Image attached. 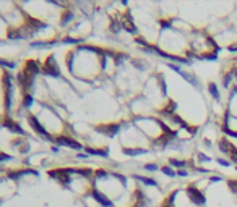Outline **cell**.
I'll use <instances>...</instances> for the list:
<instances>
[{"label":"cell","instance_id":"6da1fadb","mask_svg":"<svg viewBox=\"0 0 237 207\" xmlns=\"http://www.w3.org/2000/svg\"><path fill=\"white\" fill-rule=\"evenodd\" d=\"M42 71H44V75L52 76V78H59L60 76V70H59V65H57L54 55H49L47 57L44 67H42Z\"/></svg>","mask_w":237,"mask_h":207},{"label":"cell","instance_id":"7a4b0ae2","mask_svg":"<svg viewBox=\"0 0 237 207\" xmlns=\"http://www.w3.org/2000/svg\"><path fill=\"white\" fill-rule=\"evenodd\" d=\"M28 121H30V125H31V128H33V130H36V131H38V133H39L41 136L46 139V141L55 142V138H52L51 134H49V133L46 131V128H44V126H42V125L39 123V120L36 118L34 115H30V117H28Z\"/></svg>","mask_w":237,"mask_h":207},{"label":"cell","instance_id":"3957f363","mask_svg":"<svg viewBox=\"0 0 237 207\" xmlns=\"http://www.w3.org/2000/svg\"><path fill=\"white\" fill-rule=\"evenodd\" d=\"M47 175L51 178H55L63 184H68L70 183V170L68 168H59V170H49Z\"/></svg>","mask_w":237,"mask_h":207},{"label":"cell","instance_id":"277c9868","mask_svg":"<svg viewBox=\"0 0 237 207\" xmlns=\"http://www.w3.org/2000/svg\"><path fill=\"white\" fill-rule=\"evenodd\" d=\"M55 142H57V144H60V146H68L71 149H76V151H81V149H83L80 142H76L75 139L67 138V136H57L55 138Z\"/></svg>","mask_w":237,"mask_h":207},{"label":"cell","instance_id":"5b68a950","mask_svg":"<svg viewBox=\"0 0 237 207\" xmlns=\"http://www.w3.org/2000/svg\"><path fill=\"white\" fill-rule=\"evenodd\" d=\"M187 192H189L190 194V199L195 204H198V205H203L205 202H206V199H205V196L202 194V192H200L197 188H193V186H190L189 189H187Z\"/></svg>","mask_w":237,"mask_h":207},{"label":"cell","instance_id":"8992f818","mask_svg":"<svg viewBox=\"0 0 237 207\" xmlns=\"http://www.w3.org/2000/svg\"><path fill=\"white\" fill-rule=\"evenodd\" d=\"M91 196L94 197L103 207H114V202L111 201V199H107V197L103 194V192H99L98 189H93V191H91Z\"/></svg>","mask_w":237,"mask_h":207},{"label":"cell","instance_id":"52a82bcc","mask_svg":"<svg viewBox=\"0 0 237 207\" xmlns=\"http://www.w3.org/2000/svg\"><path fill=\"white\" fill-rule=\"evenodd\" d=\"M3 126H5V128H8L10 131L16 133V134H25L23 128H21L18 123H15V121H13L11 118H3Z\"/></svg>","mask_w":237,"mask_h":207},{"label":"cell","instance_id":"ba28073f","mask_svg":"<svg viewBox=\"0 0 237 207\" xmlns=\"http://www.w3.org/2000/svg\"><path fill=\"white\" fill-rule=\"evenodd\" d=\"M57 44L55 41H52V42H39V41H36V42H31V49H49V47H54Z\"/></svg>","mask_w":237,"mask_h":207},{"label":"cell","instance_id":"9c48e42d","mask_svg":"<svg viewBox=\"0 0 237 207\" xmlns=\"http://www.w3.org/2000/svg\"><path fill=\"white\" fill-rule=\"evenodd\" d=\"M99 130L106 134H109V136H114V134H117V131L120 130V126L119 125H109V126H101Z\"/></svg>","mask_w":237,"mask_h":207},{"label":"cell","instance_id":"30bf717a","mask_svg":"<svg viewBox=\"0 0 237 207\" xmlns=\"http://www.w3.org/2000/svg\"><path fill=\"white\" fill-rule=\"evenodd\" d=\"M68 170H70V175L78 173V175H81L84 178H89L93 175V170H89V168H68Z\"/></svg>","mask_w":237,"mask_h":207},{"label":"cell","instance_id":"8fae6325","mask_svg":"<svg viewBox=\"0 0 237 207\" xmlns=\"http://www.w3.org/2000/svg\"><path fill=\"white\" fill-rule=\"evenodd\" d=\"M86 154H91V155H101V157H107L109 152L106 149H93V147H86Z\"/></svg>","mask_w":237,"mask_h":207},{"label":"cell","instance_id":"7c38bea8","mask_svg":"<svg viewBox=\"0 0 237 207\" xmlns=\"http://www.w3.org/2000/svg\"><path fill=\"white\" fill-rule=\"evenodd\" d=\"M133 178H135V180H140V181H143L145 184H148V186H157L156 180H153V178H145V176H140V175H135Z\"/></svg>","mask_w":237,"mask_h":207},{"label":"cell","instance_id":"4fadbf2b","mask_svg":"<svg viewBox=\"0 0 237 207\" xmlns=\"http://www.w3.org/2000/svg\"><path fill=\"white\" fill-rule=\"evenodd\" d=\"M33 96L30 94V92H26V94H23V102H21V105L25 107V109H30V107L33 105Z\"/></svg>","mask_w":237,"mask_h":207},{"label":"cell","instance_id":"5bb4252c","mask_svg":"<svg viewBox=\"0 0 237 207\" xmlns=\"http://www.w3.org/2000/svg\"><path fill=\"white\" fill-rule=\"evenodd\" d=\"M124 152L127 155H140V154H146V149H124Z\"/></svg>","mask_w":237,"mask_h":207},{"label":"cell","instance_id":"9a60e30c","mask_svg":"<svg viewBox=\"0 0 237 207\" xmlns=\"http://www.w3.org/2000/svg\"><path fill=\"white\" fill-rule=\"evenodd\" d=\"M70 19H73V13H71V11H65V13H63V16L60 18V24L65 26Z\"/></svg>","mask_w":237,"mask_h":207},{"label":"cell","instance_id":"2e32d148","mask_svg":"<svg viewBox=\"0 0 237 207\" xmlns=\"http://www.w3.org/2000/svg\"><path fill=\"white\" fill-rule=\"evenodd\" d=\"M122 26H124L128 32H132V34H135V32H136V28H135V24L130 21V18H128V21H125V23L122 24Z\"/></svg>","mask_w":237,"mask_h":207},{"label":"cell","instance_id":"e0dca14e","mask_svg":"<svg viewBox=\"0 0 237 207\" xmlns=\"http://www.w3.org/2000/svg\"><path fill=\"white\" fill-rule=\"evenodd\" d=\"M208 88H210V92L213 94V97L216 99V101H219V92H218V89H216V84H214V83H210V86H208Z\"/></svg>","mask_w":237,"mask_h":207},{"label":"cell","instance_id":"ac0fdd59","mask_svg":"<svg viewBox=\"0 0 237 207\" xmlns=\"http://www.w3.org/2000/svg\"><path fill=\"white\" fill-rule=\"evenodd\" d=\"M0 65H3L5 68H15V62H8V60H2L0 58Z\"/></svg>","mask_w":237,"mask_h":207},{"label":"cell","instance_id":"d6986e66","mask_svg":"<svg viewBox=\"0 0 237 207\" xmlns=\"http://www.w3.org/2000/svg\"><path fill=\"white\" fill-rule=\"evenodd\" d=\"M120 29H122V24H119L117 21H116V23H112V24H111V31H112V32H119Z\"/></svg>","mask_w":237,"mask_h":207},{"label":"cell","instance_id":"ffe728a7","mask_svg":"<svg viewBox=\"0 0 237 207\" xmlns=\"http://www.w3.org/2000/svg\"><path fill=\"white\" fill-rule=\"evenodd\" d=\"M171 165H174V167H185V165H187V162H180V160H174V159H171Z\"/></svg>","mask_w":237,"mask_h":207},{"label":"cell","instance_id":"44dd1931","mask_svg":"<svg viewBox=\"0 0 237 207\" xmlns=\"http://www.w3.org/2000/svg\"><path fill=\"white\" fill-rule=\"evenodd\" d=\"M161 170H162V173L167 175V176H174V175H175V172H174V170H171L169 167H164V168H161Z\"/></svg>","mask_w":237,"mask_h":207},{"label":"cell","instance_id":"7402d4cb","mask_svg":"<svg viewBox=\"0 0 237 207\" xmlns=\"http://www.w3.org/2000/svg\"><path fill=\"white\" fill-rule=\"evenodd\" d=\"M62 42H65V44H78V42H81L80 39H73V37H65Z\"/></svg>","mask_w":237,"mask_h":207},{"label":"cell","instance_id":"603a6c76","mask_svg":"<svg viewBox=\"0 0 237 207\" xmlns=\"http://www.w3.org/2000/svg\"><path fill=\"white\" fill-rule=\"evenodd\" d=\"M145 170H148V172H156L157 167L154 165V163H146V165H145Z\"/></svg>","mask_w":237,"mask_h":207},{"label":"cell","instance_id":"cb8c5ba5","mask_svg":"<svg viewBox=\"0 0 237 207\" xmlns=\"http://www.w3.org/2000/svg\"><path fill=\"white\" fill-rule=\"evenodd\" d=\"M175 107H177V105H175V102H171V104H169V107H167L166 110H164V113H171V112H174V110H175Z\"/></svg>","mask_w":237,"mask_h":207},{"label":"cell","instance_id":"d4e9b609","mask_svg":"<svg viewBox=\"0 0 237 207\" xmlns=\"http://www.w3.org/2000/svg\"><path fill=\"white\" fill-rule=\"evenodd\" d=\"M107 175H109V173H107L106 170H96V176L98 178H106Z\"/></svg>","mask_w":237,"mask_h":207},{"label":"cell","instance_id":"484cf974","mask_svg":"<svg viewBox=\"0 0 237 207\" xmlns=\"http://www.w3.org/2000/svg\"><path fill=\"white\" fill-rule=\"evenodd\" d=\"M11 157L8 154H3V152H0V162H5V160H10Z\"/></svg>","mask_w":237,"mask_h":207},{"label":"cell","instance_id":"4316f807","mask_svg":"<svg viewBox=\"0 0 237 207\" xmlns=\"http://www.w3.org/2000/svg\"><path fill=\"white\" fill-rule=\"evenodd\" d=\"M229 188L232 189V192H237V181H231L229 183Z\"/></svg>","mask_w":237,"mask_h":207},{"label":"cell","instance_id":"83f0119b","mask_svg":"<svg viewBox=\"0 0 237 207\" xmlns=\"http://www.w3.org/2000/svg\"><path fill=\"white\" fill-rule=\"evenodd\" d=\"M218 163H219V165H224V167H227V165H229V162H227V160H222V159H219V160H218Z\"/></svg>","mask_w":237,"mask_h":207},{"label":"cell","instance_id":"f1b7e54d","mask_svg":"<svg viewBox=\"0 0 237 207\" xmlns=\"http://www.w3.org/2000/svg\"><path fill=\"white\" fill-rule=\"evenodd\" d=\"M216 181H221V176H211V183H216Z\"/></svg>","mask_w":237,"mask_h":207},{"label":"cell","instance_id":"f546056e","mask_svg":"<svg viewBox=\"0 0 237 207\" xmlns=\"http://www.w3.org/2000/svg\"><path fill=\"white\" fill-rule=\"evenodd\" d=\"M28 151H30V146H25V147H21V152H28Z\"/></svg>","mask_w":237,"mask_h":207},{"label":"cell","instance_id":"4dcf8cb0","mask_svg":"<svg viewBox=\"0 0 237 207\" xmlns=\"http://www.w3.org/2000/svg\"><path fill=\"white\" fill-rule=\"evenodd\" d=\"M198 157H200V159H202V160H205V162H206V160H210V159H208V157H206V155H203V154H200Z\"/></svg>","mask_w":237,"mask_h":207},{"label":"cell","instance_id":"1f68e13d","mask_svg":"<svg viewBox=\"0 0 237 207\" xmlns=\"http://www.w3.org/2000/svg\"><path fill=\"white\" fill-rule=\"evenodd\" d=\"M229 50H232V52H235V50H237V44H235V45H231V47H229Z\"/></svg>","mask_w":237,"mask_h":207},{"label":"cell","instance_id":"d6a6232c","mask_svg":"<svg viewBox=\"0 0 237 207\" xmlns=\"http://www.w3.org/2000/svg\"><path fill=\"white\" fill-rule=\"evenodd\" d=\"M179 175H180V176H187V172H185V170H180V172H179Z\"/></svg>","mask_w":237,"mask_h":207}]
</instances>
